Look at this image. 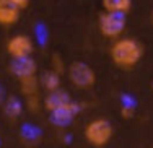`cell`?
Returning a JSON list of instances; mask_svg holds the SVG:
<instances>
[{"mask_svg": "<svg viewBox=\"0 0 153 148\" xmlns=\"http://www.w3.org/2000/svg\"><path fill=\"white\" fill-rule=\"evenodd\" d=\"M143 46L135 38H117L114 39L111 49H109V57H111L112 64L121 70L135 68L138 62L143 59Z\"/></svg>", "mask_w": 153, "mask_h": 148, "instance_id": "1", "label": "cell"}, {"mask_svg": "<svg viewBox=\"0 0 153 148\" xmlns=\"http://www.w3.org/2000/svg\"><path fill=\"white\" fill-rule=\"evenodd\" d=\"M112 133H114V129H112V124L104 117L100 119H93L88 124L85 125V130H83V135H85V140L94 148H103L106 147L112 138Z\"/></svg>", "mask_w": 153, "mask_h": 148, "instance_id": "2", "label": "cell"}, {"mask_svg": "<svg viewBox=\"0 0 153 148\" xmlns=\"http://www.w3.org/2000/svg\"><path fill=\"white\" fill-rule=\"evenodd\" d=\"M127 24V13H116V12H104L98 16V30L104 38L117 39L126 31Z\"/></svg>", "mask_w": 153, "mask_h": 148, "instance_id": "3", "label": "cell"}, {"mask_svg": "<svg viewBox=\"0 0 153 148\" xmlns=\"http://www.w3.org/2000/svg\"><path fill=\"white\" fill-rule=\"evenodd\" d=\"M68 80L78 90H90L96 83V73L91 67L83 60H75L68 65Z\"/></svg>", "mask_w": 153, "mask_h": 148, "instance_id": "4", "label": "cell"}, {"mask_svg": "<svg viewBox=\"0 0 153 148\" xmlns=\"http://www.w3.org/2000/svg\"><path fill=\"white\" fill-rule=\"evenodd\" d=\"M7 52L12 59L31 57L33 52H34V42L26 34H15L7 42Z\"/></svg>", "mask_w": 153, "mask_h": 148, "instance_id": "5", "label": "cell"}, {"mask_svg": "<svg viewBox=\"0 0 153 148\" xmlns=\"http://www.w3.org/2000/svg\"><path fill=\"white\" fill-rule=\"evenodd\" d=\"M78 112H80V106L75 101H70L64 107H59V109L49 112V121L54 125H57V127H65V125H68L74 121V117Z\"/></svg>", "mask_w": 153, "mask_h": 148, "instance_id": "6", "label": "cell"}, {"mask_svg": "<svg viewBox=\"0 0 153 148\" xmlns=\"http://www.w3.org/2000/svg\"><path fill=\"white\" fill-rule=\"evenodd\" d=\"M10 72L18 78H26V77H33L38 72V65L36 60L33 57H20V59H12L10 62Z\"/></svg>", "mask_w": 153, "mask_h": 148, "instance_id": "7", "label": "cell"}, {"mask_svg": "<svg viewBox=\"0 0 153 148\" xmlns=\"http://www.w3.org/2000/svg\"><path fill=\"white\" fill-rule=\"evenodd\" d=\"M21 8L13 3L12 0H0V24L2 26H12L20 20Z\"/></svg>", "mask_w": 153, "mask_h": 148, "instance_id": "8", "label": "cell"}, {"mask_svg": "<svg viewBox=\"0 0 153 148\" xmlns=\"http://www.w3.org/2000/svg\"><path fill=\"white\" fill-rule=\"evenodd\" d=\"M70 101H72L70 95L59 88V90H54V91L47 93V96L44 98V101H42V106H44V109H47L49 112H52V111L59 109V107H64L65 104H68Z\"/></svg>", "mask_w": 153, "mask_h": 148, "instance_id": "9", "label": "cell"}, {"mask_svg": "<svg viewBox=\"0 0 153 148\" xmlns=\"http://www.w3.org/2000/svg\"><path fill=\"white\" fill-rule=\"evenodd\" d=\"M39 85L46 90L47 93L60 88V73L56 70H46L39 78Z\"/></svg>", "mask_w": 153, "mask_h": 148, "instance_id": "10", "label": "cell"}, {"mask_svg": "<svg viewBox=\"0 0 153 148\" xmlns=\"http://www.w3.org/2000/svg\"><path fill=\"white\" fill-rule=\"evenodd\" d=\"M3 111H5L7 117L15 121V119H18L21 115V112H23V103H21L16 96H10V98H7L3 101Z\"/></svg>", "mask_w": 153, "mask_h": 148, "instance_id": "11", "label": "cell"}, {"mask_svg": "<svg viewBox=\"0 0 153 148\" xmlns=\"http://www.w3.org/2000/svg\"><path fill=\"white\" fill-rule=\"evenodd\" d=\"M104 12L129 13L132 8V0H101Z\"/></svg>", "mask_w": 153, "mask_h": 148, "instance_id": "12", "label": "cell"}, {"mask_svg": "<svg viewBox=\"0 0 153 148\" xmlns=\"http://www.w3.org/2000/svg\"><path fill=\"white\" fill-rule=\"evenodd\" d=\"M20 81V91L21 95L25 96H33V95H38V88H39V80L36 75L33 77H26V78H21Z\"/></svg>", "mask_w": 153, "mask_h": 148, "instance_id": "13", "label": "cell"}, {"mask_svg": "<svg viewBox=\"0 0 153 148\" xmlns=\"http://www.w3.org/2000/svg\"><path fill=\"white\" fill-rule=\"evenodd\" d=\"M26 107L33 112L39 111L41 107V101H39V95H33V96H26Z\"/></svg>", "mask_w": 153, "mask_h": 148, "instance_id": "14", "label": "cell"}, {"mask_svg": "<svg viewBox=\"0 0 153 148\" xmlns=\"http://www.w3.org/2000/svg\"><path fill=\"white\" fill-rule=\"evenodd\" d=\"M13 3H16L18 7H20L21 10H25V8H28V5H30V2L31 0H12Z\"/></svg>", "mask_w": 153, "mask_h": 148, "instance_id": "15", "label": "cell"}, {"mask_svg": "<svg viewBox=\"0 0 153 148\" xmlns=\"http://www.w3.org/2000/svg\"><path fill=\"white\" fill-rule=\"evenodd\" d=\"M3 101H5V91H3L2 85H0V104H3Z\"/></svg>", "mask_w": 153, "mask_h": 148, "instance_id": "16", "label": "cell"}, {"mask_svg": "<svg viewBox=\"0 0 153 148\" xmlns=\"http://www.w3.org/2000/svg\"><path fill=\"white\" fill-rule=\"evenodd\" d=\"M152 90H153V83H152Z\"/></svg>", "mask_w": 153, "mask_h": 148, "instance_id": "17", "label": "cell"}, {"mask_svg": "<svg viewBox=\"0 0 153 148\" xmlns=\"http://www.w3.org/2000/svg\"><path fill=\"white\" fill-rule=\"evenodd\" d=\"M152 21H153V15H152Z\"/></svg>", "mask_w": 153, "mask_h": 148, "instance_id": "18", "label": "cell"}]
</instances>
